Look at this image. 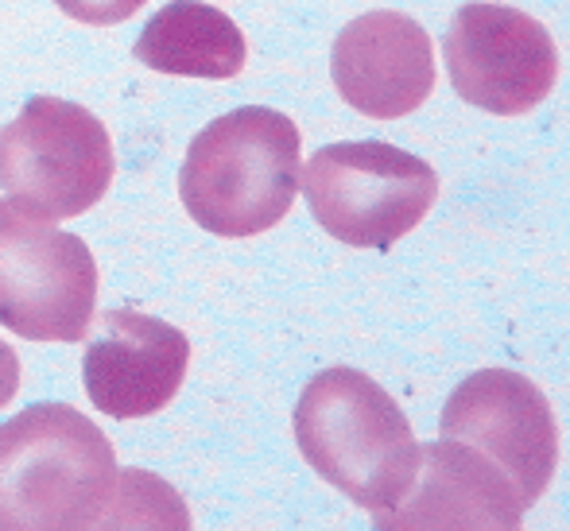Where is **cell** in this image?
Masks as SVG:
<instances>
[{"label":"cell","mask_w":570,"mask_h":531,"mask_svg":"<svg viewBox=\"0 0 570 531\" xmlns=\"http://www.w3.org/2000/svg\"><path fill=\"white\" fill-rule=\"evenodd\" d=\"M120 493L106 431L70 404H31L0 423V531L106 528Z\"/></svg>","instance_id":"obj_1"},{"label":"cell","mask_w":570,"mask_h":531,"mask_svg":"<svg viewBox=\"0 0 570 531\" xmlns=\"http://www.w3.org/2000/svg\"><path fill=\"white\" fill-rule=\"evenodd\" d=\"M439 439L462 442L497 465L532 509L559 470V423L548 396L512 368H481L451 392Z\"/></svg>","instance_id":"obj_8"},{"label":"cell","mask_w":570,"mask_h":531,"mask_svg":"<svg viewBox=\"0 0 570 531\" xmlns=\"http://www.w3.org/2000/svg\"><path fill=\"white\" fill-rule=\"evenodd\" d=\"M114 171L109 128L78 101L39 94L0 128V190L43 222L90 214Z\"/></svg>","instance_id":"obj_4"},{"label":"cell","mask_w":570,"mask_h":531,"mask_svg":"<svg viewBox=\"0 0 570 531\" xmlns=\"http://www.w3.org/2000/svg\"><path fill=\"white\" fill-rule=\"evenodd\" d=\"M82 384L90 404L114 420H148L183 389L190 342L171 322L144 311H106L86 334Z\"/></svg>","instance_id":"obj_9"},{"label":"cell","mask_w":570,"mask_h":531,"mask_svg":"<svg viewBox=\"0 0 570 531\" xmlns=\"http://www.w3.org/2000/svg\"><path fill=\"white\" fill-rule=\"evenodd\" d=\"M528 504L489 458L462 442L420 446V470L404 501L376 512V528L404 531H517Z\"/></svg>","instance_id":"obj_11"},{"label":"cell","mask_w":570,"mask_h":531,"mask_svg":"<svg viewBox=\"0 0 570 531\" xmlns=\"http://www.w3.org/2000/svg\"><path fill=\"white\" fill-rule=\"evenodd\" d=\"M454 94L493 117H524L556 90L559 47L535 16L473 0L454 12L443 39Z\"/></svg>","instance_id":"obj_7"},{"label":"cell","mask_w":570,"mask_h":531,"mask_svg":"<svg viewBox=\"0 0 570 531\" xmlns=\"http://www.w3.org/2000/svg\"><path fill=\"white\" fill-rule=\"evenodd\" d=\"M315 222L353 248H392L431 214L439 171L428 159L381 140L318 148L299 171Z\"/></svg>","instance_id":"obj_5"},{"label":"cell","mask_w":570,"mask_h":531,"mask_svg":"<svg viewBox=\"0 0 570 531\" xmlns=\"http://www.w3.org/2000/svg\"><path fill=\"white\" fill-rule=\"evenodd\" d=\"M20 392V357L12 345L0 337V407H8Z\"/></svg>","instance_id":"obj_14"},{"label":"cell","mask_w":570,"mask_h":531,"mask_svg":"<svg viewBox=\"0 0 570 531\" xmlns=\"http://www.w3.org/2000/svg\"><path fill=\"white\" fill-rule=\"evenodd\" d=\"M70 20L90 23V28H114V23H125L128 16L140 12L148 0H55Z\"/></svg>","instance_id":"obj_13"},{"label":"cell","mask_w":570,"mask_h":531,"mask_svg":"<svg viewBox=\"0 0 570 531\" xmlns=\"http://www.w3.org/2000/svg\"><path fill=\"white\" fill-rule=\"evenodd\" d=\"M303 140L292 117L264 106L233 109L190 140L179 171L187 214L214 237H256L295 206Z\"/></svg>","instance_id":"obj_3"},{"label":"cell","mask_w":570,"mask_h":531,"mask_svg":"<svg viewBox=\"0 0 570 531\" xmlns=\"http://www.w3.org/2000/svg\"><path fill=\"white\" fill-rule=\"evenodd\" d=\"M331 75L342 101L368 120H400L435 90V43L404 12H365L334 39Z\"/></svg>","instance_id":"obj_10"},{"label":"cell","mask_w":570,"mask_h":531,"mask_svg":"<svg viewBox=\"0 0 570 531\" xmlns=\"http://www.w3.org/2000/svg\"><path fill=\"white\" fill-rule=\"evenodd\" d=\"M136 59L159 75L229 82L245 70L248 43L229 12L203 0L164 4L136 39Z\"/></svg>","instance_id":"obj_12"},{"label":"cell","mask_w":570,"mask_h":531,"mask_svg":"<svg viewBox=\"0 0 570 531\" xmlns=\"http://www.w3.org/2000/svg\"><path fill=\"white\" fill-rule=\"evenodd\" d=\"M307 465L365 512H389L412 489L420 442L400 404L361 368H323L295 404Z\"/></svg>","instance_id":"obj_2"},{"label":"cell","mask_w":570,"mask_h":531,"mask_svg":"<svg viewBox=\"0 0 570 531\" xmlns=\"http://www.w3.org/2000/svg\"><path fill=\"white\" fill-rule=\"evenodd\" d=\"M98 303L90 245L20 203H0V326L28 342H86Z\"/></svg>","instance_id":"obj_6"}]
</instances>
